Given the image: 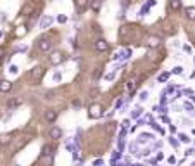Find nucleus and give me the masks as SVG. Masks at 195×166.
I'll list each match as a JSON object with an SVG mask.
<instances>
[{"instance_id":"f257e3e1","label":"nucleus","mask_w":195,"mask_h":166,"mask_svg":"<svg viewBox=\"0 0 195 166\" xmlns=\"http://www.w3.org/2000/svg\"><path fill=\"white\" fill-rule=\"evenodd\" d=\"M102 114H104V113H102V106H100V104H98V102L92 104L90 109H88V116L93 118V119H97V118H100Z\"/></svg>"},{"instance_id":"f03ea898","label":"nucleus","mask_w":195,"mask_h":166,"mask_svg":"<svg viewBox=\"0 0 195 166\" xmlns=\"http://www.w3.org/2000/svg\"><path fill=\"white\" fill-rule=\"evenodd\" d=\"M38 48H40L41 52H50L52 50V42L47 37H41L40 40H38Z\"/></svg>"},{"instance_id":"7ed1b4c3","label":"nucleus","mask_w":195,"mask_h":166,"mask_svg":"<svg viewBox=\"0 0 195 166\" xmlns=\"http://www.w3.org/2000/svg\"><path fill=\"white\" fill-rule=\"evenodd\" d=\"M95 50H98V52H107V50H109V42L104 40V38H98V40L95 42Z\"/></svg>"},{"instance_id":"20e7f679","label":"nucleus","mask_w":195,"mask_h":166,"mask_svg":"<svg viewBox=\"0 0 195 166\" xmlns=\"http://www.w3.org/2000/svg\"><path fill=\"white\" fill-rule=\"evenodd\" d=\"M43 73H45V69L43 68H35L33 71H31V78L35 80V85H38L41 81V76H43Z\"/></svg>"},{"instance_id":"39448f33","label":"nucleus","mask_w":195,"mask_h":166,"mask_svg":"<svg viewBox=\"0 0 195 166\" xmlns=\"http://www.w3.org/2000/svg\"><path fill=\"white\" fill-rule=\"evenodd\" d=\"M66 59V57H64V54H60V52H52V55H50V64H52V66H57V64H60L62 63V61Z\"/></svg>"},{"instance_id":"423d86ee","label":"nucleus","mask_w":195,"mask_h":166,"mask_svg":"<svg viewBox=\"0 0 195 166\" xmlns=\"http://www.w3.org/2000/svg\"><path fill=\"white\" fill-rule=\"evenodd\" d=\"M49 137L52 140H59L60 137H62V130H60L59 126H52V128L49 130Z\"/></svg>"},{"instance_id":"0eeeda50","label":"nucleus","mask_w":195,"mask_h":166,"mask_svg":"<svg viewBox=\"0 0 195 166\" xmlns=\"http://www.w3.org/2000/svg\"><path fill=\"white\" fill-rule=\"evenodd\" d=\"M147 47H149V48H157V47H161V38L150 37L149 40H147Z\"/></svg>"},{"instance_id":"6e6552de","label":"nucleus","mask_w":195,"mask_h":166,"mask_svg":"<svg viewBox=\"0 0 195 166\" xmlns=\"http://www.w3.org/2000/svg\"><path fill=\"white\" fill-rule=\"evenodd\" d=\"M150 140H154V135L152 133H140V137H138V144L142 145V144H147V142H150Z\"/></svg>"},{"instance_id":"1a4fd4ad","label":"nucleus","mask_w":195,"mask_h":166,"mask_svg":"<svg viewBox=\"0 0 195 166\" xmlns=\"http://www.w3.org/2000/svg\"><path fill=\"white\" fill-rule=\"evenodd\" d=\"M11 88H12V81H9V80H0V92L7 93V92H11Z\"/></svg>"},{"instance_id":"9d476101","label":"nucleus","mask_w":195,"mask_h":166,"mask_svg":"<svg viewBox=\"0 0 195 166\" xmlns=\"http://www.w3.org/2000/svg\"><path fill=\"white\" fill-rule=\"evenodd\" d=\"M52 21H54V19L50 18V16H43V18H41V21H40V28H41V30H47V28L52 24Z\"/></svg>"},{"instance_id":"9b49d317","label":"nucleus","mask_w":195,"mask_h":166,"mask_svg":"<svg viewBox=\"0 0 195 166\" xmlns=\"http://www.w3.org/2000/svg\"><path fill=\"white\" fill-rule=\"evenodd\" d=\"M154 4H155L154 0H149V2H147V5H143V7L140 9V12H138V16H140V18H143V16H145V14H149V9L152 7V5H154Z\"/></svg>"},{"instance_id":"f8f14e48","label":"nucleus","mask_w":195,"mask_h":166,"mask_svg":"<svg viewBox=\"0 0 195 166\" xmlns=\"http://www.w3.org/2000/svg\"><path fill=\"white\" fill-rule=\"evenodd\" d=\"M183 109L187 111V113H188V114H190V116H195V109H193V104H192L190 100H187V102L183 104Z\"/></svg>"},{"instance_id":"ddd939ff","label":"nucleus","mask_w":195,"mask_h":166,"mask_svg":"<svg viewBox=\"0 0 195 166\" xmlns=\"http://www.w3.org/2000/svg\"><path fill=\"white\" fill-rule=\"evenodd\" d=\"M136 87H138L136 80H130V81L126 83V90H128L130 93H133V92H135V90H136Z\"/></svg>"},{"instance_id":"4468645a","label":"nucleus","mask_w":195,"mask_h":166,"mask_svg":"<svg viewBox=\"0 0 195 166\" xmlns=\"http://www.w3.org/2000/svg\"><path fill=\"white\" fill-rule=\"evenodd\" d=\"M185 16H187V19H190V21H195V7H187L185 9Z\"/></svg>"},{"instance_id":"2eb2a0df","label":"nucleus","mask_w":195,"mask_h":166,"mask_svg":"<svg viewBox=\"0 0 195 166\" xmlns=\"http://www.w3.org/2000/svg\"><path fill=\"white\" fill-rule=\"evenodd\" d=\"M45 118H47V121L54 123V121H55V118H57V113H55V111H54V109H50V111H47Z\"/></svg>"},{"instance_id":"dca6fc26","label":"nucleus","mask_w":195,"mask_h":166,"mask_svg":"<svg viewBox=\"0 0 195 166\" xmlns=\"http://www.w3.org/2000/svg\"><path fill=\"white\" fill-rule=\"evenodd\" d=\"M169 7H171L173 11H180V9H181V2H180V0H169Z\"/></svg>"},{"instance_id":"f3484780","label":"nucleus","mask_w":195,"mask_h":166,"mask_svg":"<svg viewBox=\"0 0 195 166\" xmlns=\"http://www.w3.org/2000/svg\"><path fill=\"white\" fill-rule=\"evenodd\" d=\"M138 147H140V144H138V142H133V144H130V152H131V154H136V156H140V152H138Z\"/></svg>"},{"instance_id":"a211bd4d","label":"nucleus","mask_w":195,"mask_h":166,"mask_svg":"<svg viewBox=\"0 0 195 166\" xmlns=\"http://www.w3.org/2000/svg\"><path fill=\"white\" fill-rule=\"evenodd\" d=\"M74 4H76V7H78L79 11H83V9L88 5V0H74Z\"/></svg>"},{"instance_id":"6ab92c4d","label":"nucleus","mask_w":195,"mask_h":166,"mask_svg":"<svg viewBox=\"0 0 195 166\" xmlns=\"http://www.w3.org/2000/svg\"><path fill=\"white\" fill-rule=\"evenodd\" d=\"M168 80H169V73H161V74L157 76V81H159V83H166Z\"/></svg>"},{"instance_id":"aec40b11","label":"nucleus","mask_w":195,"mask_h":166,"mask_svg":"<svg viewBox=\"0 0 195 166\" xmlns=\"http://www.w3.org/2000/svg\"><path fill=\"white\" fill-rule=\"evenodd\" d=\"M11 142V135H0V145H5Z\"/></svg>"},{"instance_id":"412c9836","label":"nucleus","mask_w":195,"mask_h":166,"mask_svg":"<svg viewBox=\"0 0 195 166\" xmlns=\"http://www.w3.org/2000/svg\"><path fill=\"white\" fill-rule=\"evenodd\" d=\"M31 11H33V5H31V4H26V5H24V7H23V11H21V14L28 16V14H30Z\"/></svg>"},{"instance_id":"4be33fe9","label":"nucleus","mask_w":195,"mask_h":166,"mask_svg":"<svg viewBox=\"0 0 195 166\" xmlns=\"http://www.w3.org/2000/svg\"><path fill=\"white\" fill-rule=\"evenodd\" d=\"M52 154V147H50V145H45V147L41 149V156H43V158H45V156H50Z\"/></svg>"},{"instance_id":"5701e85b","label":"nucleus","mask_w":195,"mask_h":166,"mask_svg":"<svg viewBox=\"0 0 195 166\" xmlns=\"http://www.w3.org/2000/svg\"><path fill=\"white\" fill-rule=\"evenodd\" d=\"M178 138H180V142H183V144H188V142H190V138H188L185 133H180V135H178Z\"/></svg>"},{"instance_id":"b1692460","label":"nucleus","mask_w":195,"mask_h":166,"mask_svg":"<svg viewBox=\"0 0 195 166\" xmlns=\"http://www.w3.org/2000/svg\"><path fill=\"white\" fill-rule=\"evenodd\" d=\"M92 9L97 12L98 9H100V0H93V2H92Z\"/></svg>"},{"instance_id":"393cba45","label":"nucleus","mask_w":195,"mask_h":166,"mask_svg":"<svg viewBox=\"0 0 195 166\" xmlns=\"http://www.w3.org/2000/svg\"><path fill=\"white\" fill-rule=\"evenodd\" d=\"M140 114H142V109L138 107V109H135V111L131 113V118H133V119H136V118H140Z\"/></svg>"},{"instance_id":"a878e982","label":"nucleus","mask_w":195,"mask_h":166,"mask_svg":"<svg viewBox=\"0 0 195 166\" xmlns=\"http://www.w3.org/2000/svg\"><path fill=\"white\" fill-rule=\"evenodd\" d=\"M147 99H149V92H147V90H143V92L140 93V100H142V102H145Z\"/></svg>"},{"instance_id":"bb28decb","label":"nucleus","mask_w":195,"mask_h":166,"mask_svg":"<svg viewBox=\"0 0 195 166\" xmlns=\"http://www.w3.org/2000/svg\"><path fill=\"white\" fill-rule=\"evenodd\" d=\"M16 35H17V37H23V35H26V28H24V26H21V28L16 31Z\"/></svg>"},{"instance_id":"cd10ccee","label":"nucleus","mask_w":195,"mask_h":166,"mask_svg":"<svg viewBox=\"0 0 195 166\" xmlns=\"http://www.w3.org/2000/svg\"><path fill=\"white\" fill-rule=\"evenodd\" d=\"M114 76H116L114 73H107V74L104 76V80H105V81H112V80H114Z\"/></svg>"},{"instance_id":"c85d7f7f","label":"nucleus","mask_w":195,"mask_h":166,"mask_svg":"<svg viewBox=\"0 0 195 166\" xmlns=\"http://www.w3.org/2000/svg\"><path fill=\"white\" fill-rule=\"evenodd\" d=\"M169 144H171L173 147H178V145H180V140H176V138H173L171 137V138H169Z\"/></svg>"},{"instance_id":"c756f323","label":"nucleus","mask_w":195,"mask_h":166,"mask_svg":"<svg viewBox=\"0 0 195 166\" xmlns=\"http://www.w3.org/2000/svg\"><path fill=\"white\" fill-rule=\"evenodd\" d=\"M173 73H174V74H181V73H183V68H181V66L173 68Z\"/></svg>"},{"instance_id":"7c9ffc66","label":"nucleus","mask_w":195,"mask_h":166,"mask_svg":"<svg viewBox=\"0 0 195 166\" xmlns=\"http://www.w3.org/2000/svg\"><path fill=\"white\" fill-rule=\"evenodd\" d=\"M9 73H11V74H17V66H14V64H12V66L9 68Z\"/></svg>"},{"instance_id":"2f4dec72","label":"nucleus","mask_w":195,"mask_h":166,"mask_svg":"<svg viewBox=\"0 0 195 166\" xmlns=\"http://www.w3.org/2000/svg\"><path fill=\"white\" fill-rule=\"evenodd\" d=\"M152 128H154V130H157V132H159V133H164V130H162V128H161V126H159V125H157V123H152Z\"/></svg>"},{"instance_id":"473e14b6","label":"nucleus","mask_w":195,"mask_h":166,"mask_svg":"<svg viewBox=\"0 0 195 166\" xmlns=\"http://www.w3.org/2000/svg\"><path fill=\"white\" fill-rule=\"evenodd\" d=\"M119 158H121V151L112 152V161H116V159H119Z\"/></svg>"},{"instance_id":"72a5a7b5","label":"nucleus","mask_w":195,"mask_h":166,"mask_svg":"<svg viewBox=\"0 0 195 166\" xmlns=\"http://www.w3.org/2000/svg\"><path fill=\"white\" fill-rule=\"evenodd\" d=\"M19 104H23V99H21V97H19V99H16V100H12L11 106H19Z\"/></svg>"},{"instance_id":"f704fd0d","label":"nucleus","mask_w":195,"mask_h":166,"mask_svg":"<svg viewBox=\"0 0 195 166\" xmlns=\"http://www.w3.org/2000/svg\"><path fill=\"white\" fill-rule=\"evenodd\" d=\"M143 121H147V123H150V125H152V123H154V119H152V116H150V114H145Z\"/></svg>"},{"instance_id":"c9c22d12","label":"nucleus","mask_w":195,"mask_h":166,"mask_svg":"<svg viewBox=\"0 0 195 166\" xmlns=\"http://www.w3.org/2000/svg\"><path fill=\"white\" fill-rule=\"evenodd\" d=\"M121 106H123V99H117L116 102H114V107H116V109H119Z\"/></svg>"},{"instance_id":"e433bc0d","label":"nucleus","mask_w":195,"mask_h":166,"mask_svg":"<svg viewBox=\"0 0 195 166\" xmlns=\"http://www.w3.org/2000/svg\"><path fill=\"white\" fill-rule=\"evenodd\" d=\"M57 21H59V23H66V21H68V18L60 14V16H57Z\"/></svg>"},{"instance_id":"4c0bfd02","label":"nucleus","mask_w":195,"mask_h":166,"mask_svg":"<svg viewBox=\"0 0 195 166\" xmlns=\"http://www.w3.org/2000/svg\"><path fill=\"white\" fill-rule=\"evenodd\" d=\"M168 163H169V164H174V163H176V158H174V156H169V158H168Z\"/></svg>"},{"instance_id":"58836bf2","label":"nucleus","mask_w":195,"mask_h":166,"mask_svg":"<svg viewBox=\"0 0 195 166\" xmlns=\"http://www.w3.org/2000/svg\"><path fill=\"white\" fill-rule=\"evenodd\" d=\"M161 159H164V154H162V152H157V156H155V161H161Z\"/></svg>"},{"instance_id":"ea45409f","label":"nucleus","mask_w":195,"mask_h":166,"mask_svg":"<svg viewBox=\"0 0 195 166\" xmlns=\"http://www.w3.org/2000/svg\"><path fill=\"white\" fill-rule=\"evenodd\" d=\"M60 78H62V74H60V73H59V71H57V73H55V74H54V80H55V81H59V80H60Z\"/></svg>"},{"instance_id":"a19ab883","label":"nucleus","mask_w":195,"mask_h":166,"mask_svg":"<svg viewBox=\"0 0 195 166\" xmlns=\"http://www.w3.org/2000/svg\"><path fill=\"white\" fill-rule=\"evenodd\" d=\"M121 126H123V128H128V126H130V119H124V121H123V125H121Z\"/></svg>"},{"instance_id":"79ce46f5","label":"nucleus","mask_w":195,"mask_h":166,"mask_svg":"<svg viewBox=\"0 0 195 166\" xmlns=\"http://www.w3.org/2000/svg\"><path fill=\"white\" fill-rule=\"evenodd\" d=\"M104 164V161H102V159H97V161L93 163V166H102Z\"/></svg>"},{"instance_id":"37998d69","label":"nucleus","mask_w":195,"mask_h":166,"mask_svg":"<svg viewBox=\"0 0 195 166\" xmlns=\"http://www.w3.org/2000/svg\"><path fill=\"white\" fill-rule=\"evenodd\" d=\"M183 50H185V52H188V54H190V52H192V47H188V45H185V47H183Z\"/></svg>"},{"instance_id":"c03bdc74","label":"nucleus","mask_w":195,"mask_h":166,"mask_svg":"<svg viewBox=\"0 0 195 166\" xmlns=\"http://www.w3.org/2000/svg\"><path fill=\"white\" fill-rule=\"evenodd\" d=\"M193 152H195V151H193V149H188V151H187V152H185V154H187V156H192V154H193Z\"/></svg>"},{"instance_id":"a18cd8bd","label":"nucleus","mask_w":195,"mask_h":166,"mask_svg":"<svg viewBox=\"0 0 195 166\" xmlns=\"http://www.w3.org/2000/svg\"><path fill=\"white\" fill-rule=\"evenodd\" d=\"M169 132L174 133V132H176V126H173V125H171V126H169Z\"/></svg>"},{"instance_id":"49530a36","label":"nucleus","mask_w":195,"mask_h":166,"mask_svg":"<svg viewBox=\"0 0 195 166\" xmlns=\"http://www.w3.org/2000/svg\"><path fill=\"white\" fill-rule=\"evenodd\" d=\"M190 99H192V100H193V102H195V93H192V95H190Z\"/></svg>"},{"instance_id":"de8ad7c7","label":"nucleus","mask_w":195,"mask_h":166,"mask_svg":"<svg viewBox=\"0 0 195 166\" xmlns=\"http://www.w3.org/2000/svg\"><path fill=\"white\" fill-rule=\"evenodd\" d=\"M131 166H143V164H140V163H136V164H131Z\"/></svg>"},{"instance_id":"09e8293b","label":"nucleus","mask_w":195,"mask_h":166,"mask_svg":"<svg viewBox=\"0 0 195 166\" xmlns=\"http://www.w3.org/2000/svg\"><path fill=\"white\" fill-rule=\"evenodd\" d=\"M0 37H2V31H0Z\"/></svg>"}]
</instances>
